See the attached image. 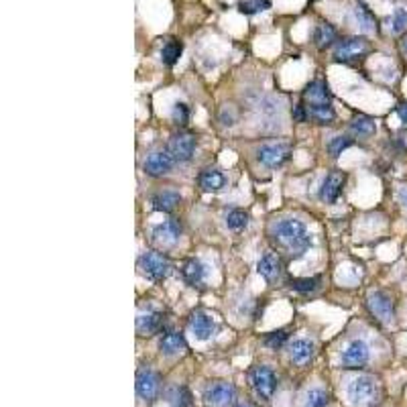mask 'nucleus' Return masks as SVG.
Wrapping results in <instances>:
<instances>
[{"instance_id": "nucleus-6", "label": "nucleus", "mask_w": 407, "mask_h": 407, "mask_svg": "<svg viewBox=\"0 0 407 407\" xmlns=\"http://www.w3.org/2000/svg\"><path fill=\"white\" fill-rule=\"evenodd\" d=\"M159 389H161V379L155 371L140 368L136 373V393L143 401L153 404L159 397Z\"/></svg>"}, {"instance_id": "nucleus-41", "label": "nucleus", "mask_w": 407, "mask_h": 407, "mask_svg": "<svg viewBox=\"0 0 407 407\" xmlns=\"http://www.w3.org/2000/svg\"><path fill=\"white\" fill-rule=\"evenodd\" d=\"M401 47H404V51H406V53H407V37H406V39H404V43H401Z\"/></svg>"}, {"instance_id": "nucleus-33", "label": "nucleus", "mask_w": 407, "mask_h": 407, "mask_svg": "<svg viewBox=\"0 0 407 407\" xmlns=\"http://www.w3.org/2000/svg\"><path fill=\"white\" fill-rule=\"evenodd\" d=\"M328 401H330V397L324 389H312L306 397V406L304 407H326Z\"/></svg>"}, {"instance_id": "nucleus-31", "label": "nucleus", "mask_w": 407, "mask_h": 407, "mask_svg": "<svg viewBox=\"0 0 407 407\" xmlns=\"http://www.w3.org/2000/svg\"><path fill=\"white\" fill-rule=\"evenodd\" d=\"M320 287V279L317 277H306V279H291V289L300 291V293H312Z\"/></svg>"}, {"instance_id": "nucleus-26", "label": "nucleus", "mask_w": 407, "mask_h": 407, "mask_svg": "<svg viewBox=\"0 0 407 407\" xmlns=\"http://www.w3.org/2000/svg\"><path fill=\"white\" fill-rule=\"evenodd\" d=\"M355 19L361 25V29L364 33H373L377 31V19L373 17V12L364 6V4H357L355 6Z\"/></svg>"}, {"instance_id": "nucleus-14", "label": "nucleus", "mask_w": 407, "mask_h": 407, "mask_svg": "<svg viewBox=\"0 0 407 407\" xmlns=\"http://www.w3.org/2000/svg\"><path fill=\"white\" fill-rule=\"evenodd\" d=\"M344 181H346V176H344L342 171H330V174L326 176L324 183H322V187H320V198H322L326 204L336 202L338 196H340V191H342Z\"/></svg>"}, {"instance_id": "nucleus-1", "label": "nucleus", "mask_w": 407, "mask_h": 407, "mask_svg": "<svg viewBox=\"0 0 407 407\" xmlns=\"http://www.w3.org/2000/svg\"><path fill=\"white\" fill-rule=\"evenodd\" d=\"M275 247H279L289 259H300L312 244V234L302 220L285 218L279 220L271 232Z\"/></svg>"}, {"instance_id": "nucleus-25", "label": "nucleus", "mask_w": 407, "mask_h": 407, "mask_svg": "<svg viewBox=\"0 0 407 407\" xmlns=\"http://www.w3.org/2000/svg\"><path fill=\"white\" fill-rule=\"evenodd\" d=\"M306 108H308V116L320 125H328L336 118V112L330 104H312V106H306Z\"/></svg>"}, {"instance_id": "nucleus-38", "label": "nucleus", "mask_w": 407, "mask_h": 407, "mask_svg": "<svg viewBox=\"0 0 407 407\" xmlns=\"http://www.w3.org/2000/svg\"><path fill=\"white\" fill-rule=\"evenodd\" d=\"M293 118L298 121V123H306L310 116H308V108L304 106V104H300V106H295V110H293Z\"/></svg>"}, {"instance_id": "nucleus-12", "label": "nucleus", "mask_w": 407, "mask_h": 407, "mask_svg": "<svg viewBox=\"0 0 407 407\" xmlns=\"http://www.w3.org/2000/svg\"><path fill=\"white\" fill-rule=\"evenodd\" d=\"M371 357L368 346L362 340H353L344 351H342V364L346 368H359L362 364H366Z\"/></svg>"}, {"instance_id": "nucleus-20", "label": "nucleus", "mask_w": 407, "mask_h": 407, "mask_svg": "<svg viewBox=\"0 0 407 407\" xmlns=\"http://www.w3.org/2000/svg\"><path fill=\"white\" fill-rule=\"evenodd\" d=\"M289 357L295 364H306L314 357V342L306 338H298L289 344Z\"/></svg>"}, {"instance_id": "nucleus-35", "label": "nucleus", "mask_w": 407, "mask_h": 407, "mask_svg": "<svg viewBox=\"0 0 407 407\" xmlns=\"http://www.w3.org/2000/svg\"><path fill=\"white\" fill-rule=\"evenodd\" d=\"M348 147H351V138H348V136H334V138L328 143V151H330L334 157L342 155V151L348 149Z\"/></svg>"}, {"instance_id": "nucleus-18", "label": "nucleus", "mask_w": 407, "mask_h": 407, "mask_svg": "<svg viewBox=\"0 0 407 407\" xmlns=\"http://www.w3.org/2000/svg\"><path fill=\"white\" fill-rule=\"evenodd\" d=\"M257 271L263 279H267L269 283L277 281L281 277V261L275 253H265L261 259H259V265H257Z\"/></svg>"}, {"instance_id": "nucleus-34", "label": "nucleus", "mask_w": 407, "mask_h": 407, "mask_svg": "<svg viewBox=\"0 0 407 407\" xmlns=\"http://www.w3.org/2000/svg\"><path fill=\"white\" fill-rule=\"evenodd\" d=\"M287 338H289L287 330H277V332L267 334V338H265V346H269V348H273V351H277V348H281V346L287 342Z\"/></svg>"}, {"instance_id": "nucleus-16", "label": "nucleus", "mask_w": 407, "mask_h": 407, "mask_svg": "<svg viewBox=\"0 0 407 407\" xmlns=\"http://www.w3.org/2000/svg\"><path fill=\"white\" fill-rule=\"evenodd\" d=\"M165 316L161 312H147V314H138L136 317V332L140 336H153L163 328Z\"/></svg>"}, {"instance_id": "nucleus-28", "label": "nucleus", "mask_w": 407, "mask_h": 407, "mask_svg": "<svg viewBox=\"0 0 407 407\" xmlns=\"http://www.w3.org/2000/svg\"><path fill=\"white\" fill-rule=\"evenodd\" d=\"M351 131L359 136H371L377 131V127H375V121H373V118H368V116H364V114H359V116L351 123Z\"/></svg>"}, {"instance_id": "nucleus-15", "label": "nucleus", "mask_w": 407, "mask_h": 407, "mask_svg": "<svg viewBox=\"0 0 407 407\" xmlns=\"http://www.w3.org/2000/svg\"><path fill=\"white\" fill-rule=\"evenodd\" d=\"M153 240L155 242H161V244H176L180 240L181 236V227L178 220H165L161 225L153 228Z\"/></svg>"}, {"instance_id": "nucleus-13", "label": "nucleus", "mask_w": 407, "mask_h": 407, "mask_svg": "<svg viewBox=\"0 0 407 407\" xmlns=\"http://www.w3.org/2000/svg\"><path fill=\"white\" fill-rule=\"evenodd\" d=\"M189 330H191V334L198 340H208V338H212V334L216 330V324H214L212 316H208L206 312L198 310L189 317Z\"/></svg>"}, {"instance_id": "nucleus-19", "label": "nucleus", "mask_w": 407, "mask_h": 407, "mask_svg": "<svg viewBox=\"0 0 407 407\" xmlns=\"http://www.w3.org/2000/svg\"><path fill=\"white\" fill-rule=\"evenodd\" d=\"M181 196L174 189H163L151 198V204L157 212H174L180 206Z\"/></svg>"}, {"instance_id": "nucleus-27", "label": "nucleus", "mask_w": 407, "mask_h": 407, "mask_svg": "<svg viewBox=\"0 0 407 407\" xmlns=\"http://www.w3.org/2000/svg\"><path fill=\"white\" fill-rule=\"evenodd\" d=\"M181 51H183V45H181L178 39L167 41V43L163 45V49H161V59H163V63H165V65H176L178 59L181 57Z\"/></svg>"}, {"instance_id": "nucleus-10", "label": "nucleus", "mask_w": 407, "mask_h": 407, "mask_svg": "<svg viewBox=\"0 0 407 407\" xmlns=\"http://www.w3.org/2000/svg\"><path fill=\"white\" fill-rule=\"evenodd\" d=\"M368 51V43L364 37H348V39H342L338 45L334 47V57L338 61H351V59H357L361 57L362 53Z\"/></svg>"}, {"instance_id": "nucleus-24", "label": "nucleus", "mask_w": 407, "mask_h": 407, "mask_svg": "<svg viewBox=\"0 0 407 407\" xmlns=\"http://www.w3.org/2000/svg\"><path fill=\"white\" fill-rule=\"evenodd\" d=\"M336 41V29L328 23H320L314 29V43L317 49H326Z\"/></svg>"}, {"instance_id": "nucleus-4", "label": "nucleus", "mask_w": 407, "mask_h": 407, "mask_svg": "<svg viewBox=\"0 0 407 407\" xmlns=\"http://www.w3.org/2000/svg\"><path fill=\"white\" fill-rule=\"evenodd\" d=\"M377 397V381L368 375H361L348 385V399L355 406H366Z\"/></svg>"}, {"instance_id": "nucleus-7", "label": "nucleus", "mask_w": 407, "mask_h": 407, "mask_svg": "<svg viewBox=\"0 0 407 407\" xmlns=\"http://www.w3.org/2000/svg\"><path fill=\"white\" fill-rule=\"evenodd\" d=\"M196 136L191 133H176V135L169 138L167 143V151L171 153V157L176 159V163H185L194 157L196 153Z\"/></svg>"}, {"instance_id": "nucleus-2", "label": "nucleus", "mask_w": 407, "mask_h": 407, "mask_svg": "<svg viewBox=\"0 0 407 407\" xmlns=\"http://www.w3.org/2000/svg\"><path fill=\"white\" fill-rule=\"evenodd\" d=\"M138 269L145 277H149L153 281H163V279L169 277L174 267H171V263L165 255H161L157 251H149L138 259Z\"/></svg>"}, {"instance_id": "nucleus-36", "label": "nucleus", "mask_w": 407, "mask_h": 407, "mask_svg": "<svg viewBox=\"0 0 407 407\" xmlns=\"http://www.w3.org/2000/svg\"><path fill=\"white\" fill-rule=\"evenodd\" d=\"M171 116H174V121L178 125H187V121H189V106L183 104V102H176V106L171 110Z\"/></svg>"}, {"instance_id": "nucleus-11", "label": "nucleus", "mask_w": 407, "mask_h": 407, "mask_svg": "<svg viewBox=\"0 0 407 407\" xmlns=\"http://www.w3.org/2000/svg\"><path fill=\"white\" fill-rule=\"evenodd\" d=\"M291 149L287 145H263L257 151V159L267 167H279L289 159Z\"/></svg>"}, {"instance_id": "nucleus-29", "label": "nucleus", "mask_w": 407, "mask_h": 407, "mask_svg": "<svg viewBox=\"0 0 407 407\" xmlns=\"http://www.w3.org/2000/svg\"><path fill=\"white\" fill-rule=\"evenodd\" d=\"M169 407H191V393L187 387H174L167 395Z\"/></svg>"}, {"instance_id": "nucleus-39", "label": "nucleus", "mask_w": 407, "mask_h": 407, "mask_svg": "<svg viewBox=\"0 0 407 407\" xmlns=\"http://www.w3.org/2000/svg\"><path fill=\"white\" fill-rule=\"evenodd\" d=\"M397 116L407 125V104H399L397 106Z\"/></svg>"}, {"instance_id": "nucleus-8", "label": "nucleus", "mask_w": 407, "mask_h": 407, "mask_svg": "<svg viewBox=\"0 0 407 407\" xmlns=\"http://www.w3.org/2000/svg\"><path fill=\"white\" fill-rule=\"evenodd\" d=\"M366 306L371 310V314L377 317L383 324H391L395 317V306L393 300L385 293V291H373L366 298Z\"/></svg>"}, {"instance_id": "nucleus-32", "label": "nucleus", "mask_w": 407, "mask_h": 407, "mask_svg": "<svg viewBox=\"0 0 407 407\" xmlns=\"http://www.w3.org/2000/svg\"><path fill=\"white\" fill-rule=\"evenodd\" d=\"M227 225L230 230H242L249 225V214L244 210H232V212H228Z\"/></svg>"}, {"instance_id": "nucleus-5", "label": "nucleus", "mask_w": 407, "mask_h": 407, "mask_svg": "<svg viewBox=\"0 0 407 407\" xmlns=\"http://www.w3.org/2000/svg\"><path fill=\"white\" fill-rule=\"evenodd\" d=\"M204 399L210 407H230L236 399V389L227 381H214L204 389Z\"/></svg>"}, {"instance_id": "nucleus-42", "label": "nucleus", "mask_w": 407, "mask_h": 407, "mask_svg": "<svg viewBox=\"0 0 407 407\" xmlns=\"http://www.w3.org/2000/svg\"><path fill=\"white\" fill-rule=\"evenodd\" d=\"M238 407H251V406H238Z\"/></svg>"}, {"instance_id": "nucleus-23", "label": "nucleus", "mask_w": 407, "mask_h": 407, "mask_svg": "<svg viewBox=\"0 0 407 407\" xmlns=\"http://www.w3.org/2000/svg\"><path fill=\"white\" fill-rule=\"evenodd\" d=\"M181 275H183V279H185L189 285H200V283L204 281V277H206V269H204V265H202L200 261L189 259L187 263H183Z\"/></svg>"}, {"instance_id": "nucleus-37", "label": "nucleus", "mask_w": 407, "mask_h": 407, "mask_svg": "<svg viewBox=\"0 0 407 407\" xmlns=\"http://www.w3.org/2000/svg\"><path fill=\"white\" fill-rule=\"evenodd\" d=\"M407 27V10H395L393 19H391V29L393 33H401Z\"/></svg>"}, {"instance_id": "nucleus-17", "label": "nucleus", "mask_w": 407, "mask_h": 407, "mask_svg": "<svg viewBox=\"0 0 407 407\" xmlns=\"http://www.w3.org/2000/svg\"><path fill=\"white\" fill-rule=\"evenodd\" d=\"M159 351L161 355L165 357H174V355H180L181 351H185V338L183 334L178 332V330H167L159 342Z\"/></svg>"}, {"instance_id": "nucleus-9", "label": "nucleus", "mask_w": 407, "mask_h": 407, "mask_svg": "<svg viewBox=\"0 0 407 407\" xmlns=\"http://www.w3.org/2000/svg\"><path fill=\"white\" fill-rule=\"evenodd\" d=\"M176 165V159L171 157V153L167 149L163 151H153L147 159H145V171L151 178H161L165 174L171 171V167Z\"/></svg>"}, {"instance_id": "nucleus-40", "label": "nucleus", "mask_w": 407, "mask_h": 407, "mask_svg": "<svg viewBox=\"0 0 407 407\" xmlns=\"http://www.w3.org/2000/svg\"><path fill=\"white\" fill-rule=\"evenodd\" d=\"M399 202H401L404 206H407V187H404V189L399 191Z\"/></svg>"}, {"instance_id": "nucleus-22", "label": "nucleus", "mask_w": 407, "mask_h": 407, "mask_svg": "<svg viewBox=\"0 0 407 407\" xmlns=\"http://www.w3.org/2000/svg\"><path fill=\"white\" fill-rule=\"evenodd\" d=\"M227 183V178L218 169H204L200 174V185L206 191H220Z\"/></svg>"}, {"instance_id": "nucleus-3", "label": "nucleus", "mask_w": 407, "mask_h": 407, "mask_svg": "<svg viewBox=\"0 0 407 407\" xmlns=\"http://www.w3.org/2000/svg\"><path fill=\"white\" fill-rule=\"evenodd\" d=\"M249 381H251L255 393H257L261 399H265V401L271 399L275 389H277V377H275V373H273L269 366H263V364L253 366V368L249 371Z\"/></svg>"}, {"instance_id": "nucleus-30", "label": "nucleus", "mask_w": 407, "mask_h": 407, "mask_svg": "<svg viewBox=\"0 0 407 407\" xmlns=\"http://www.w3.org/2000/svg\"><path fill=\"white\" fill-rule=\"evenodd\" d=\"M271 8V0H242L238 4V10L242 14H257V12H263Z\"/></svg>"}, {"instance_id": "nucleus-21", "label": "nucleus", "mask_w": 407, "mask_h": 407, "mask_svg": "<svg viewBox=\"0 0 407 407\" xmlns=\"http://www.w3.org/2000/svg\"><path fill=\"white\" fill-rule=\"evenodd\" d=\"M304 102L312 104H330V92L324 82H310L304 90Z\"/></svg>"}]
</instances>
